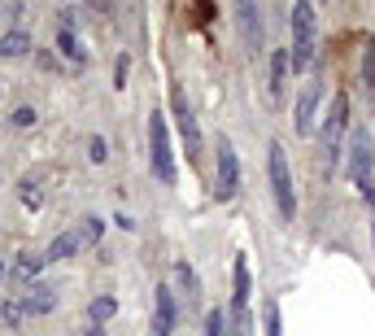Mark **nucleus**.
<instances>
[{
    "label": "nucleus",
    "instance_id": "nucleus-1",
    "mask_svg": "<svg viewBox=\"0 0 375 336\" xmlns=\"http://www.w3.org/2000/svg\"><path fill=\"white\" fill-rule=\"evenodd\" d=\"M266 175H271V192H275L279 219L292 223V214H297V197H292V175H288V158H284V144H279V140L266 144Z\"/></svg>",
    "mask_w": 375,
    "mask_h": 336
},
{
    "label": "nucleus",
    "instance_id": "nucleus-2",
    "mask_svg": "<svg viewBox=\"0 0 375 336\" xmlns=\"http://www.w3.org/2000/svg\"><path fill=\"white\" fill-rule=\"evenodd\" d=\"M148 162H153V175L161 184H174V153H170V131H166V118L157 110L148 114Z\"/></svg>",
    "mask_w": 375,
    "mask_h": 336
},
{
    "label": "nucleus",
    "instance_id": "nucleus-3",
    "mask_svg": "<svg viewBox=\"0 0 375 336\" xmlns=\"http://www.w3.org/2000/svg\"><path fill=\"white\" fill-rule=\"evenodd\" d=\"M349 127V96L336 92L332 96V110H327V123H323V153H327V171H336L341 162V136Z\"/></svg>",
    "mask_w": 375,
    "mask_h": 336
},
{
    "label": "nucleus",
    "instance_id": "nucleus-4",
    "mask_svg": "<svg viewBox=\"0 0 375 336\" xmlns=\"http://www.w3.org/2000/svg\"><path fill=\"white\" fill-rule=\"evenodd\" d=\"M371 166H375V144H371V131L358 127L354 136H349V179H354L358 188L371 184Z\"/></svg>",
    "mask_w": 375,
    "mask_h": 336
},
{
    "label": "nucleus",
    "instance_id": "nucleus-5",
    "mask_svg": "<svg viewBox=\"0 0 375 336\" xmlns=\"http://www.w3.org/2000/svg\"><path fill=\"white\" fill-rule=\"evenodd\" d=\"M240 192V162L231 140H218V201H231Z\"/></svg>",
    "mask_w": 375,
    "mask_h": 336
},
{
    "label": "nucleus",
    "instance_id": "nucleus-6",
    "mask_svg": "<svg viewBox=\"0 0 375 336\" xmlns=\"http://www.w3.org/2000/svg\"><path fill=\"white\" fill-rule=\"evenodd\" d=\"M170 105H174V118H179V136H183V144H188V158H201V127H196L192 110H188L183 88L170 92Z\"/></svg>",
    "mask_w": 375,
    "mask_h": 336
},
{
    "label": "nucleus",
    "instance_id": "nucleus-7",
    "mask_svg": "<svg viewBox=\"0 0 375 336\" xmlns=\"http://www.w3.org/2000/svg\"><path fill=\"white\" fill-rule=\"evenodd\" d=\"M236 22H240V35L253 53H262L266 35H262V14H257V0H236Z\"/></svg>",
    "mask_w": 375,
    "mask_h": 336
},
{
    "label": "nucleus",
    "instance_id": "nucleus-8",
    "mask_svg": "<svg viewBox=\"0 0 375 336\" xmlns=\"http://www.w3.org/2000/svg\"><path fill=\"white\" fill-rule=\"evenodd\" d=\"M319 79H310L306 88H301V96H297V105H292V123H297V131L301 136H310V127H314V110H319Z\"/></svg>",
    "mask_w": 375,
    "mask_h": 336
},
{
    "label": "nucleus",
    "instance_id": "nucleus-9",
    "mask_svg": "<svg viewBox=\"0 0 375 336\" xmlns=\"http://www.w3.org/2000/svg\"><path fill=\"white\" fill-rule=\"evenodd\" d=\"M174 332V293L157 288L153 293V336H170Z\"/></svg>",
    "mask_w": 375,
    "mask_h": 336
},
{
    "label": "nucleus",
    "instance_id": "nucleus-10",
    "mask_svg": "<svg viewBox=\"0 0 375 336\" xmlns=\"http://www.w3.org/2000/svg\"><path fill=\"white\" fill-rule=\"evenodd\" d=\"M288 48H275L271 53V101H284V83H288Z\"/></svg>",
    "mask_w": 375,
    "mask_h": 336
},
{
    "label": "nucleus",
    "instance_id": "nucleus-11",
    "mask_svg": "<svg viewBox=\"0 0 375 336\" xmlns=\"http://www.w3.org/2000/svg\"><path fill=\"white\" fill-rule=\"evenodd\" d=\"M227 336H253L249 302H236V297H231V310H227Z\"/></svg>",
    "mask_w": 375,
    "mask_h": 336
},
{
    "label": "nucleus",
    "instance_id": "nucleus-12",
    "mask_svg": "<svg viewBox=\"0 0 375 336\" xmlns=\"http://www.w3.org/2000/svg\"><path fill=\"white\" fill-rule=\"evenodd\" d=\"M292 35H297V40H314V5L310 0H297V5H292Z\"/></svg>",
    "mask_w": 375,
    "mask_h": 336
},
{
    "label": "nucleus",
    "instance_id": "nucleus-13",
    "mask_svg": "<svg viewBox=\"0 0 375 336\" xmlns=\"http://www.w3.org/2000/svg\"><path fill=\"white\" fill-rule=\"evenodd\" d=\"M40 267H44L40 254H22V258H14V267H9V280H14V284H31L35 275H40Z\"/></svg>",
    "mask_w": 375,
    "mask_h": 336
},
{
    "label": "nucleus",
    "instance_id": "nucleus-14",
    "mask_svg": "<svg viewBox=\"0 0 375 336\" xmlns=\"http://www.w3.org/2000/svg\"><path fill=\"white\" fill-rule=\"evenodd\" d=\"M22 306H27V315H49V310L57 306V297H53V288H40L35 284L27 297H22Z\"/></svg>",
    "mask_w": 375,
    "mask_h": 336
},
{
    "label": "nucleus",
    "instance_id": "nucleus-15",
    "mask_svg": "<svg viewBox=\"0 0 375 336\" xmlns=\"http://www.w3.org/2000/svg\"><path fill=\"white\" fill-rule=\"evenodd\" d=\"M79 249H83V245H79V232H62V236L49 245L44 262H62V258H70V254H79Z\"/></svg>",
    "mask_w": 375,
    "mask_h": 336
},
{
    "label": "nucleus",
    "instance_id": "nucleus-16",
    "mask_svg": "<svg viewBox=\"0 0 375 336\" xmlns=\"http://www.w3.org/2000/svg\"><path fill=\"white\" fill-rule=\"evenodd\" d=\"M27 53H31V35L27 31H9L5 40H0V57H5V62L9 57H27Z\"/></svg>",
    "mask_w": 375,
    "mask_h": 336
},
{
    "label": "nucleus",
    "instance_id": "nucleus-17",
    "mask_svg": "<svg viewBox=\"0 0 375 336\" xmlns=\"http://www.w3.org/2000/svg\"><path fill=\"white\" fill-rule=\"evenodd\" d=\"M288 62H292V70H306L310 62H314V40H292V53H288Z\"/></svg>",
    "mask_w": 375,
    "mask_h": 336
},
{
    "label": "nucleus",
    "instance_id": "nucleus-18",
    "mask_svg": "<svg viewBox=\"0 0 375 336\" xmlns=\"http://www.w3.org/2000/svg\"><path fill=\"white\" fill-rule=\"evenodd\" d=\"M88 315H92V323H109L118 315V297H96V302L88 306Z\"/></svg>",
    "mask_w": 375,
    "mask_h": 336
},
{
    "label": "nucleus",
    "instance_id": "nucleus-19",
    "mask_svg": "<svg viewBox=\"0 0 375 336\" xmlns=\"http://www.w3.org/2000/svg\"><path fill=\"white\" fill-rule=\"evenodd\" d=\"M231 284H236V302H249V262L244 258H236V271H231Z\"/></svg>",
    "mask_w": 375,
    "mask_h": 336
},
{
    "label": "nucleus",
    "instance_id": "nucleus-20",
    "mask_svg": "<svg viewBox=\"0 0 375 336\" xmlns=\"http://www.w3.org/2000/svg\"><path fill=\"white\" fill-rule=\"evenodd\" d=\"M101 232H105V223L101 219H83V227H79V245H96V240H101Z\"/></svg>",
    "mask_w": 375,
    "mask_h": 336
},
{
    "label": "nucleus",
    "instance_id": "nucleus-21",
    "mask_svg": "<svg viewBox=\"0 0 375 336\" xmlns=\"http://www.w3.org/2000/svg\"><path fill=\"white\" fill-rule=\"evenodd\" d=\"M57 48L70 57V62H83V48H79V40H75V31H62L57 35Z\"/></svg>",
    "mask_w": 375,
    "mask_h": 336
},
{
    "label": "nucleus",
    "instance_id": "nucleus-22",
    "mask_svg": "<svg viewBox=\"0 0 375 336\" xmlns=\"http://www.w3.org/2000/svg\"><path fill=\"white\" fill-rule=\"evenodd\" d=\"M205 336H227V315L222 310H209L205 315Z\"/></svg>",
    "mask_w": 375,
    "mask_h": 336
},
{
    "label": "nucleus",
    "instance_id": "nucleus-23",
    "mask_svg": "<svg viewBox=\"0 0 375 336\" xmlns=\"http://www.w3.org/2000/svg\"><path fill=\"white\" fill-rule=\"evenodd\" d=\"M362 79H367V92L375 96V44H367V57H362Z\"/></svg>",
    "mask_w": 375,
    "mask_h": 336
},
{
    "label": "nucleus",
    "instance_id": "nucleus-24",
    "mask_svg": "<svg viewBox=\"0 0 375 336\" xmlns=\"http://www.w3.org/2000/svg\"><path fill=\"white\" fill-rule=\"evenodd\" d=\"M266 336H284V328H279V306L266 302Z\"/></svg>",
    "mask_w": 375,
    "mask_h": 336
},
{
    "label": "nucleus",
    "instance_id": "nucleus-25",
    "mask_svg": "<svg viewBox=\"0 0 375 336\" xmlns=\"http://www.w3.org/2000/svg\"><path fill=\"white\" fill-rule=\"evenodd\" d=\"M88 158H92V162H96V166H101L105 158H109V144H105L101 136H92V144H88Z\"/></svg>",
    "mask_w": 375,
    "mask_h": 336
},
{
    "label": "nucleus",
    "instance_id": "nucleus-26",
    "mask_svg": "<svg viewBox=\"0 0 375 336\" xmlns=\"http://www.w3.org/2000/svg\"><path fill=\"white\" fill-rule=\"evenodd\" d=\"M22 319H27V306H22V302H9V306H5V323H9V328H18Z\"/></svg>",
    "mask_w": 375,
    "mask_h": 336
},
{
    "label": "nucleus",
    "instance_id": "nucleus-27",
    "mask_svg": "<svg viewBox=\"0 0 375 336\" xmlns=\"http://www.w3.org/2000/svg\"><path fill=\"white\" fill-rule=\"evenodd\" d=\"M22 201H27L31 210H40V206H44V192L35 188V184H27V188H22Z\"/></svg>",
    "mask_w": 375,
    "mask_h": 336
},
{
    "label": "nucleus",
    "instance_id": "nucleus-28",
    "mask_svg": "<svg viewBox=\"0 0 375 336\" xmlns=\"http://www.w3.org/2000/svg\"><path fill=\"white\" fill-rule=\"evenodd\" d=\"M127 70H131V62L118 57V62H114V83H118V88H127Z\"/></svg>",
    "mask_w": 375,
    "mask_h": 336
},
{
    "label": "nucleus",
    "instance_id": "nucleus-29",
    "mask_svg": "<svg viewBox=\"0 0 375 336\" xmlns=\"http://www.w3.org/2000/svg\"><path fill=\"white\" fill-rule=\"evenodd\" d=\"M14 127H35V110H27V105L14 110Z\"/></svg>",
    "mask_w": 375,
    "mask_h": 336
},
{
    "label": "nucleus",
    "instance_id": "nucleus-30",
    "mask_svg": "<svg viewBox=\"0 0 375 336\" xmlns=\"http://www.w3.org/2000/svg\"><path fill=\"white\" fill-rule=\"evenodd\" d=\"M83 336H105V328H101V323H92V328H88Z\"/></svg>",
    "mask_w": 375,
    "mask_h": 336
},
{
    "label": "nucleus",
    "instance_id": "nucleus-31",
    "mask_svg": "<svg viewBox=\"0 0 375 336\" xmlns=\"http://www.w3.org/2000/svg\"><path fill=\"white\" fill-rule=\"evenodd\" d=\"M371 232H375V214H371Z\"/></svg>",
    "mask_w": 375,
    "mask_h": 336
}]
</instances>
